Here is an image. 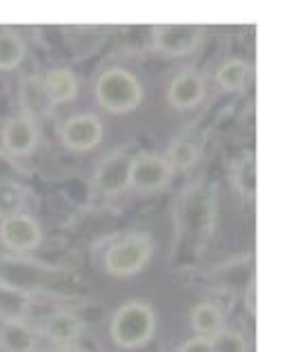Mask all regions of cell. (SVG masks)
Segmentation results:
<instances>
[{"label":"cell","mask_w":307,"mask_h":352,"mask_svg":"<svg viewBox=\"0 0 307 352\" xmlns=\"http://www.w3.org/2000/svg\"><path fill=\"white\" fill-rule=\"evenodd\" d=\"M154 241L145 232L127 234L105 252V267L114 276H134L143 270L152 258Z\"/></svg>","instance_id":"cell-3"},{"label":"cell","mask_w":307,"mask_h":352,"mask_svg":"<svg viewBox=\"0 0 307 352\" xmlns=\"http://www.w3.org/2000/svg\"><path fill=\"white\" fill-rule=\"evenodd\" d=\"M18 98H21V109L25 116H30L34 120L45 118L54 112V103L45 89V82L38 76H25L21 80V91H18Z\"/></svg>","instance_id":"cell-11"},{"label":"cell","mask_w":307,"mask_h":352,"mask_svg":"<svg viewBox=\"0 0 307 352\" xmlns=\"http://www.w3.org/2000/svg\"><path fill=\"white\" fill-rule=\"evenodd\" d=\"M82 330H85L82 321L71 312H54L45 321V335L58 346H71L82 335Z\"/></svg>","instance_id":"cell-12"},{"label":"cell","mask_w":307,"mask_h":352,"mask_svg":"<svg viewBox=\"0 0 307 352\" xmlns=\"http://www.w3.org/2000/svg\"><path fill=\"white\" fill-rule=\"evenodd\" d=\"M0 241L9 250H34L41 245L43 230L34 217L18 212V214L3 219V223H0Z\"/></svg>","instance_id":"cell-7"},{"label":"cell","mask_w":307,"mask_h":352,"mask_svg":"<svg viewBox=\"0 0 307 352\" xmlns=\"http://www.w3.org/2000/svg\"><path fill=\"white\" fill-rule=\"evenodd\" d=\"M190 323L194 332L198 337H207L212 339L216 332L223 330V310L218 305H214L209 301H203L198 305H194L190 312Z\"/></svg>","instance_id":"cell-15"},{"label":"cell","mask_w":307,"mask_h":352,"mask_svg":"<svg viewBox=\"0 0 307 352\" xmlns=\"http://www.w3.org/2000/svg\"><path fill=\"white\" fill-rule=\"evenodd\" d=\"M52 352H87V350L76 348V346H60L58 350H52Z\"/></svg>","instance_id":"cell-23"},{"label":"cell","mask_w":307,"mask_h":352,"mask_svg":"<svg viewBox=\"0 0 307 352\" xmlns=\"http://www.w3.org/2000/svg\"><path fill=\"white\" fill-rule=\"evenodd\" d=\"M252 296H254V283L249 285V294H247V305H249V310L254 312V299H252Z\"/></svg>","instance_id":"cell-24"},{"label":"cell","mask_w":307,"mask_h":352,"mask_svg":"<svg viewBox=\"0 0 307 352\" xmlns=\"http://www.w3.org/2000/svg\"><path fill=\"white\" fill-rule=\"evenodd\" d=\"M25 206V192L12 181H0V217L18 214Z\"/></svg>","instance_id":"cell-20"},{"label":"cell","mask_w":307,"mask_h":352,"mask_svg":"<svg viewBox=\"0 0 307 352\" xmlns=\"http://www.w3.org/2000/svg\"><path fill=\"white\" fill-rule=\"evenodd\" d=\"M129 163L132 156L125 152H111L100 161L94 174V185L102 194H120L129 188Z\"/></svg>","instance_id":"cell-8"},{"label":"cell","mask_w":307,"mask_h":352,"mask_svg":"<svg viewBox=\"0 0 307 352\" xmlns=\"http://www.w3.org/2000/svg\"><path fill=\"white\" fill-rule=\"evenodd\" d=\"M94 96L102 109L114 114H125L141 105L143 85L132 72L123 67H109L98 76Z\"/></svg>","instance_id":"cell-2"},{"label":"cell","mask_w":307,"mask_h":352,"mask_svg":"<svg viewBox=\"0 0 307 352\" xmlns=\"http://www.w3.org/2000/svg\"><path fill=\"white\" fill-rule=\"evenodd\" d=\"M172 174L174 170L165 156L143 152L132 156V163H129V188L141 192L161 190L172 181Z\"/></svg>","instance_id":"cell-4"},{"label":"cell","mask_w":307,"mask_h":352,"mask_svg":"<svg viewBox=\"0 0 307 352\" xmlns=\"http://www.w3.org/2000/svg\"><path fill=\"white\" fill-rule=\"evenodd\" d=\"M179 352H212V344L207 337H192L185 344H181Z\"/></svg>","instance_id":"cell-22"},{"label":"cell","mask_w":307,"mask_h":352,"mask_svg":"<svg viewBox=\"0 0 307 352\" xmlns=\"http://www.w3.org/2000/svg\"><path fill=\"white\" fill-rule=\"evenodd\" d=\"M43 82H45V89H47L54 105L69 103V100H73L78 94V78L73 76V72L65 69V67L49 69L45 74Z\"/></svg>","instance_id":"cell-14"},{"label":"cell","mask_w":307,"mask_h":352,"mask_svg":"<svg viewBox=\"0 0 307 352\" xmlns=\"http://www.w3.org/2000/svg\"><path fill=\"white\" fill-rule=\"evenodd\" d=\"M25 41L16 32H0V69H16L25 60Z\"/></svg>","instance_id":"cell-18"},{"label":"cell","mask_w":307,"mask_h":352,"mask_svg":"<svg viewBox=\"0 0 307 352\" xmlns=\"http://www.w3.org/2000/svg\"><path fill=\"white\" fill-rule=\"evenodd\" d=\"M236 190L243 194V197L252 199L256 192V161L254 154H245L243 159L238 161L236 165Z\"/></svg>","instance_id":"cell-19"},{"label":"cell","mask_w":307,"mask_h":352,"mask_svg":"<svg viewBox=\"0 0 307 352\" xmlns=\"http://www.w3.org/2000/svg\"><path fill=\"white\" fill-rule=\"evenodd\" d=\"M36 335L27 323L9 319L0 323V350L3 352H34Z\"/></svg>","instance_id":"cell-13"},{"label":"cell","mask_w":307,"mask_h":352,"mask_svg":"<svg viewBox=\"0 0 307 352\" xmlns=\"http://www.w3.org/2000/svg\"><path fill=\"white\" fill-rule=\"evenodd\" d=\"M205 94H207V85H205V78L201 74L194 69H183L170 82L167 100L176 109H192L201 103Z\"/></svg>","instance_id":"cell-9"},{"label":"cell","mask_w":307,"mask_h":352,"mask_svg":"<svg viewBox=\"0 0 307 352\" xmlns=\"http://www.w3.org/2000/svg\"><path fill=\"white\" fill-rule=\"evenodd\" d=\"M156 332V312L145 301H127L114 312L109 323L111 341L118 348L134 350L152 341Z\"/></svg>","instance_id":"cell-1"},{"label":"cell","mask_w":307,"mask_h":352,"mask_svg":"<svg viewBox=\"0 0 307 352\" xmlns=\"http://www.w3.org/2000/svg\"><path fill=\"white\" fill-rule=\"evenodd\" d=\"M38 143V125L30 116H14L3 127V147L14 156L30 154Z\"/></svg>","instance_id":"cell-10"},{"label":"cell","mask_w":307,"mask_h":352,"mask_svg":"<svg viewBox=\"0 0 307 352\" xmlns=\"http://www.w3.org/2000/svg\"><path fill=\"white\" fill-rule=\"evenodd\" d=\"M203 38V27L198 25H185V23H172V25H156L152 30L154 47L170 56H185L196 50V45Z\"/></svg>","instance_id":"cell-5"},{"label":"cell","mask_w":307,"mask_h":352,"mask_svg":"<svg viewBox=\"0 0 307 352\" xmlns=\"http://www.w3.org/2000/svg\"><path fill=\"white\" fill-rule=\"evenodd\" d=\"M198 154H201L198 141L183 136V138H176V141L172 143L170 152H167L165 159H167V163L172 165V170H187L198 161Z\"/></svg>","instance_id":"cell-17"},{"label":"cell","mask_w":307,"mask_h":352,"mask_svg":"<svg viewBox=\"0 0 307 352\" xmlns=\"http://www.w3.org/2000/svg\"><path fill=\"white\" fill-rule=\"evenodd\" d=\"M60 141L73 152H87L102 141V123L94 114H73L60 125Z\"/></svg>","instance_id":"cell-6"},{"label":"cell","mask_w":307,"mask_h":352,"mask_svg":"<svg viewBox=\"0 0 307 352\" xmlns=\"http://www.w3.org/2000/svg\"><path fill=\"white\" fill-rule=\"evenodd\" d=\"M209 344H212V352H247V341L236 330L223 328L209 339Z\"/></svg>","instance_id":"cell-21"},{"label":"cell","mask_w":307,"mask_h":352,"mask_svg":"<svg viewBox=\"0 0 307 352\" xmlns=\"http://www.w3.org/2000/svg\"><path fill=\"white\" fill-rule=\"evenodd\" d=\"M249 78V63L240 58H229L216 69V85L225 91L240 89Z\"/></svg>","instance_id":"cell-16"}]
</instances>
